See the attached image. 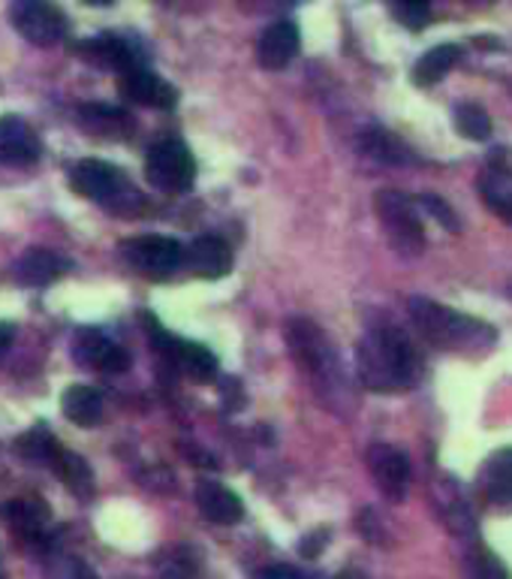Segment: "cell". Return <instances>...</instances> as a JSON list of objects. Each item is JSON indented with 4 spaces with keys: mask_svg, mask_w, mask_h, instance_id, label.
I'll use <instances>...</instances> for the list:
<instances>
[{
    "mask_svg": "<svg viewBox=\"0 0 512 579\" xmlns=\"http://www.w3.org/2000/svg\"><path fill=\"white\" fill-rule=\"evenodd\" d=\"M52 579H100L82 558H57Z\"/></svg>",
    "mask_w": 512,
    "mask_h": 579,
    "instance_id": "d6a6232c",
    "label": "cell"
},
{
    "mask_svg": "<svg viewBox=\"0 0 512 579\" xmlns=\"http://www.w3.org/2000/svg\"><path fill=\"white\" fill-rule=\"evenodd\" d=\"M118 91L127 101L139 103V106H151V109H175V103H179V91L148 67H134L121 73Z\"/></svg>",
    "mask_w": 512,
    "mask_h": 579,
    "instance_id": "7c38bea8",
    "label": "cell"
},
{
    "mask_svg": "<svg viewBox=\"0 0 512 579\" xmlns=\"http://www.w3.org/2000/svg\"><path fill=\"white\" fill-rule=\"evenodd\" d=\"M146 176L154 188L181 193L196 179V160L181 139H157L146 155Z\"/></svg>",
    "mask_w": 512,
    "mask_h": 579,
    "instance_id": "8992f818",
    "label": "cell"
},
{
    "mask_svg": "<svg viewBox=\"0 0 512 579\" xmlns=\"http://www.w3.org/2000/svg\"><path fill=\"white\" fill-rule=\"evenodd\" d=\"M338 579H367V577L365 573H359V570H344Z\"/></svg>",
    "mask_w": 512,
    "mask_h": 579,
    "instance_id": "74e56055",
    "label": "cell"
},
{
    "mask_svg": "<svg viewBox=\"0 0 512 579\" xmlns=\"http://www.w3.org/2000/svg\"><path fill=\"white\" fill-rule=\"evenodd\" d=\"M73 52H76L78 57H85L94 67H109L118 70V73L142 67V55H139L136 45L127 43L124 36H90V40H82V43L73 45Z\"/></svg>",
    "mask_w": 512,
    "mask_h": 579,
    "instance_id": "5bb4252c",
    "label": "cell"
},
{
    "mask_svg": "<svg viewBox=\"0 0 512 579\" xmlns=\"http://www.w3.org/2000/svg\"><path fill=\"white\" fill-rule=\"evenodd\" d=\"M435 502H437V513L444 525L458 537H473L477 535V519H473V510L468 507V498L465 492L458 489L456 480L444 477L435 486Z\"/></svg>",
    "mask_w": 512,
    "mask_h": 579,
    "instance_id": "ffe728a7",
    "label": "cell"
},
{
    "mask_svg": "<svg viewBox=\"0 0 512 579\" xmlns=\"http://www.w3.org/2000/svg\"><path fill=\"white\" fill-rule=\"evenodd\" d=\"M392 15H395L404 28L423 31L425 22L431 19V10H428L425 3H395V7H392Z\"/></svg>",
    "mask_w": 512,
    "mask_h": 579,
    "instance_id": "1f68e13d",
    "label": "cell"
},
{
    "mask_svg": "<svg viewBox=\"0 0 512 579\" xmlns=\"http://www.w3.org/2000/svg\"><path fill=\"white\" fill-rule=\"evenodd\" d=\"M160 577L163 579H193V561L184 556H172Z\"/></svg>",
    "mask_w": 512,
    "mask_h": 579,
    "instance_id": "836d02e7",
    "label": "cell"
},
{
    "mask_svg": "<svg viewBox=\"0 0 512 579\" xmlns=\"http://www.w3.org/2000/svg\"><path fill=\"white\" fill-rule=\"evenodd\" d=\"M12 338H15V329H12V324H0V357L7 354L12 347Z\"/></svg>",
    "mask_w": 512,
    "mask_h": 579,
    "instance_id": "d590c367",
    "label": "cell"
},
{
    "mask_svg": "<svg viewBox=\"0 0 512 579\" xmlns=\"http://www.w3.org/2000/svg\"><path fill=\"white\" fill-rule=\"evenodd\" d=\"M456 130L465 139L482 143L491 136V118L477 103H461V106H456Z\"/></svg>",
    "mask_w": 512,
    "mask_h": 579,
    "instance_id": "83f0119b",
    "label": "cell"
},
{
    "mask_svg": "<svg viewBox=\"0 0 512 579\" xmlns=\"http://www.w3.org/2000/svg\"><path fill=\"white\" fill-rule=\"evenodd\" d=\"M301 579H320V577H301Z\"/></svg>",
    "mask_w": 512,
    "mask_h": 579,
    "instance_id": "f35d334b",
    "label": "cell"
},
{
    "mask_svg": "<svg viewBox=\"0 0 512 579\" xmlns=\"http://www.w3.org/2000/svg\"><path fill=\"white\" fill-rule=\"evenodd\" d=\"M70 185L78 197H85L90 202H100L106 209L115 212H127L139 206V193L130 185V179L124 176L121 169L106 160H82L70 172Z\"/></svg>",
    "mask_w": 512,
    "mask_h": 579,
    "instance_id": "5b68a950",
    "label": "cell"
},
{
    "mask_svg": "<svg viewBox=\"0 0 512 579\" xmlns=\"http://www.w3.org/2000/svg\"><path fill=\"white\" fill-rule=\"evenodd\" d=\"M15 450H19V456H22L24 462H31V465H52V459H55L57 453V444L52 434H45L43 429H36V432L22 434L19 444H15Z\"/></svg>",
    "mask_w": 512,
    "mask_h": 579,
    "instance_id": "f546056e",
    "label": "cell"
},
{
    "mask_svg": "<svg viewBox=\"0 0 512 579\" xmlns=\"http://www.w3.org/2000/svg\"><path fill=\"white\" fill-rule=\"evenodd\" d=\"M0 516L12 525L15 535L28 537V540H40L49 525V510L43 502L34 498H22V502H10L0 507Z\"/></svg>",
    "mask_w": 512,
    "mask_h": 579,
    "instance_id": "cb8c5ba5",
    "label": "cell"
},
{
    "mask_svg": "<svg viewBox=\"0 0 512 579\" xmlns=\"http://www.w3.org/2000/svg\"><path fill=\"white\" fill-rule=\"evenodd\" d=\"M287 347H290L292 359L299 362L317 383V390L332 408H344L346 399V378L344 368L334 357V347L320 326L308 320V317H292L287 324Z\"/></svg>",
    "mask_w": 512,
    "mask_h": 579,
    "instance_id": "3957f363",
    "label": "cell"
},
{
    "mask_svg": "<svg viewBox=\"0 0 512 579\" xmlns=\"http://www.w3.org/2000/svg\"><path fill=\"white\" fill-rule=\"evenodd\" d=\"M73 357L85 368H97L103 375H118L130 368V354L97 329H82L73 341Z\"/></svg>",
    "mask_w": 512,
    "mask_h": 579,
    "instance_id": "4fadbf2b",
    "label": "cell"
},
{
    "mask_svg": "<svg viewBox=\"0 0 512 579\" xmlns=\"http://www.w3.org/2000/svg\"><path fill=\"white\" fill-rule=\"evenodd\" d=\"M193 502H196L202 516L214 525H235L245 516L242 498L217 480H200L196 489H193Z\"/></svg>",
    "mask_w": 512,
    "mask_h": 579,
    "instance_id": "2e32d148",
    "label": "cell"
},
{
    "mask_svg": "<svg viewBox=\"0 0 512 579\" xmlns=\"http://www.w3.org/2000/svg\"><path fill=\"white\" fill-rule=\"evenodd\" d=\"M49 469H55V474L64 483H67V489L78 498H90L94 495V471L88 469V462L76 453H70L64 446H57L55 459H52V465Z\"/></svg>",
    "mask_w": 512,
    "mask_h": 579,
    "instance_id": "484cf974",
    "label": "cell"
},
{
    "mask_svg": "<svg viewBox=\"0 0 512 579\" xmlns=\"http://www.w3.org/2000/svg\"><path fill=\"white\" fill-rule=\"evenodd\" d=\"M184 260L193 275H200L205 281L226 278L233 272V251L230 245L217 239V235H200L193 239L190 248L184 251Z\"/></svg>",
    "mask_w": 512,
    "mask_h": 579,
    "instance_id": "9a60e30c",
    "label": "cell"
},
{
    "mask_svg": "<svg viewBox=\"0 0 512 579\" xmlns=\"http://www.w3.org/2000/svg\"><path fill=\"white\" fill-rule=\"evenodd\" d=\"M78 127L90 136L100 139H124L136 130V122L130 112L118 109V106H106V103H85L78 109Z\"/></svg>",
    "mask_w": 512,
    "mask_h": 579,
    "instance_id": "d6986e66",
    "label": "cell"
},
{
    "mask_svg": "<svg viewBox=\"0 0 512 579\" xmlns=\"http://www.w3.org/2000/svg\"><path fill=\"white\" fill-rule=\"evenodd\" d=\"M256 579H301L299 570L287 568V565H275V568L263 570Z\"/></svg>",
    "mask_w": 512,
    "mask_h": 579,
    "instance_id": "e575fe53",
    "label": "cell"
},
{
    "mask_svg": "<svg viewBox=\"0 0 512 579\" xmlns=\"http://www.w3.org/2000/svg\"><path fill=\"white\" fill-rule=\"evenodd\" d=\"M359 148L362 155L371 157L374 164H383V167H410L416 164V155L410 151V145H404L402 139L383 127H367L359 136Z\"/></svg>",
    "mask_w": 512,
    "mask_h": 579,
    "instance_id": "44dd1931",
    "label": "cell"
},
{
    "mask_svg": "<svg viewBox=\"0 0 512 579\" xmlns=\"http://www.w3.org/2000/svg\"><path fill=\"white\" fill-rule=\"evenodd\" d=\"M151 326H154V338H151V341H154L157 350H160L172 366L181 368L188 378L212 380L214 375H217V359H214V354L209 347L184 341L179 335H169L167 329H160L154 320H151Z\"/></svg>",
    "mask_w": 512,
    "mask_h": 579,
    "instance_id": "9c48e42d",
    "label": "cell"
},
{
    "mask_svg": "<svg viewBox=\"0 0 512 579\" xmlns=\"http://www.w3.org/2000/svg\"><path fill=\"white\" fill-rule=\"evenodd\" d=\"M323 540H326V535H320V540H317V537H308V540L301 544V556H308V558L317 556V552H320V546H323Z\"/></svg>",
    "mask_w": 512,
    "mask_h": 579,
    "instance_id": "8d00e7d4",
    "label": "cell"
},
{
    "mask_svg": "<svg viewBox=\"0 0 512 579\" xmlns=\"http://www.w3.org/2000/svg\"><path fill=\"white\" fill-rule=\"evenodd\" d=\"M43 155V143L31 124L19 115H0V164L31 167Z\"/></svg>",
    "mask_w": 512,
    "mask_h": 579,
    "instance_id": "8fae6325",
    "label": "cell"
},
{
    "mask_svg": "<svg viewBox=\"0 0 512 579\" xmlns=\"http://www.w3.org/2000/svg\"><path fill=\"white\" fill-rule=\"evenodd\" d=\"M416 206L419 209H425V214H431L440 227H446V230H452V233H458L461 230V221H458V214L446 206L437 193H423L419 200H416Z\"/></svg>",
    "mask_w": 512,
    "mask_h": 579,
    "instance_id": "4dcf8cb0",
    "label": "cell"
},
{
    "mask_svg": "<svg viewBox=\"0 0 512 579\" xmlns=\"http://www.w3.org/2000/svg\"><path fill=\"white\" fill-rule=\"evenodd\" d=\"M359 378L371 392H407L423 378V357L410 335L392 324L367 329L356 354Z\"/></svg>",
    "mask_w": 512,
    "mask_h": 579,
    "instance_id": "6da1fadb",
    "label": "cell"
},
{
    "mask_svg": "<svg viewBox=\"0 0 512 579\" xmlns=\"http://www.w3.org/2000/svg\"><path fill=\"white\" fill-rule=\"evenodd\" d=\"M374 209H377L380 227L390 239L395 254L419 256L425 251V227L419 218V206L402 193V190H377L374 197Z\"/></svg>",
    "mask_w": 512,
    "mask_h": 579,
    "instance_id": "277c9868",
    "label": "cell"
},
{
    "mask_svg": "<svg viewBox=\"0 0 512 579\" xmlns=\"http://www.w3.org/2000/svg\"><path fill=\"white\" fill-rule=\"evenodd\" d=\"M367 469L377 483V489L390 502H404L410 489V459L404 456L398 446L374 444L367 450Z\"/></svg>",
    "mask_w": 512,
    "mask_h": 579,
    "instance_id": "30bf717a",
    "label": "cell"
},
{
    "mask_svg": "<svg viewBox=\"0 0 512 579\" xmlns=\"http://www.w3.org/2000/svg\"><path fill=\"white\" fill-rule=\"evenodd\" d=\"M465 570H468V579H512L510 570L498 561V556L479 544H473L468 549V556H465Z\"/></svg>",
    "mask_w": 512,
    "mask_h": 579,
    "instance_id": "f1b7e54d",
    "label": "cell"
},
{
    "mask_svg": "<svg viewBox=\"0 0 512 579\" xmlns=\"http://www.w3.org/2000/svg\"><path fill=\"white\" fill-rule=\"evenodd\" d=\"M479 190H482V200L491 212L512 223V169L501 167V164H491L482 179H479Z\"/></svg>",
    "mask_w": 512,
    "mask_h": 579,
    "instance_id": "d4e9b609",
    "label": "cell"
},
{
    "mask_svg": "<svg viewBox=\"0 0 512 579\" xmlns=\"http://www.w3.org/2000/svg\"><path fill=\"white\" fill-rule=\"evenodd\" d=\"M410 308V320L416 326V333L423 335L425 341L437 350L446 354H468V357H479L491 347L498 345V329L489 326L486 320H477L470 314L452 312L440 302L425 299V296H413L407 302Z\"/></svg>",
    "mask_w": 512,
    "mask_h": 579,
    "instance_id": "7a4b0ae2",
    "label": "cell"
},
{
    "mask_svg": "<svg viewBox=\"0 0 512 579\" xmlns=\"http://www.w3.org/2000/svg\"><path fill=\"white\" fill-rule=\"evenodd\" d=\"M256 55H259V64L266 70H284L292 57L299 55V28L287 19L268 24L259 36Z\"/></svg>",
    "mask_w": 512,
    "mask_h": 579,
    "instance_id": "ac0fdd59",
    "label": "cell"
},
{
    "mask_svg": "<svg viewBox=\"0 0 512 579\" xmlns=\"http://www.w3.org/2000/svg\"><path fill=\"white\" fill-rule=\"evenodd\" d=\"M61 411L70 423L76 425H97L103 420V396L88 383H73L64 396H61Z\"/></svg>",
    "mask_w": 512,
    "mask_h": 579,
    "instance_id": "603a6c76",
    "label": "cell"
},
{
    "mask_svg": "<svg viewBox=\"0 0 512 579\" xmlns=\"http://www.w3.org/2000/svg\"><path fill=\"white\" fill-rule=\"evenodd\" d=\"M479 495L498 510H512V446L491 453L479 471Z\"/></svg>",
    "mask_w": 512,
    "mask_h": 579,
    "instance_id": "e0dca14e",
    "label": "cell"
},
{
    "mask_svg": "<svg viewBox=\"0 0 512 579\" xmlns=\"http://www.w3.org/2000/svg\"><path fill=\"white\" fill-rule=\"evenodd\" d=\"M70 263L55 251H45V248H31L28 254L19 256L15 263V278L19 284H28V287H45L52 284L61 275H67Z\"/></svg>",
    "mask_w": 512,
    "mask_h": 579,
    "instance_id": "7402d4cb",
    "label": "cell"
},
{
    "mask_svg": "<svg viewBox=\"0 0 512 579\" xmlns=\"http://www.w3.org/2000/svg\"><path fill=\"white\" fill-rule=\"evenodd\" d=\"M121 256L139 275L163 281L175 275V269L184 260V248L179 239H169V235H136L124 242Z\"/></svg>",
    "mask_w": 512,
    "mask_h": 579,
    "instance_id": "52a82bcc",
    "label": "cell"
},
{
    "mask_svg": "<svg viewBox=\"0 0 512 579\" xmlns=\"http://www.w3.org/2000/svg\"><path fill=\"white\" fill-rule=\"evenodd\" d=\"M458 61H461V49H458V45H435L431 52H425V55L416 61L413 82H416L419 88H431V85H437L449 70L456 67Z\"/></svg>",
    "mask_w": 512,
    "mask_h": 579,
    "instance_id": "4316f807",
    "label": "cell"
},
{
    "mask_svg": "<svg viewBox=\"0 0 512 579\" xmlns=\"http://www.w3.org/2000/svg\"><path fill=\"white\" fill-rule=\"evenodd\" d=\"M15 31L34 45H55L67 34L64 12L43 0H19L10 12Z\"/></svg>",
    "mask_w": 512,
    "mask_h": 579,
    "instance_id": "ba28073f",
    "label": "cell"
}]
</instances>
